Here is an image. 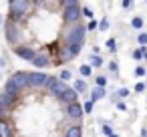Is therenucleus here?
<instances>
[{
	"label": "nucleus",
	"mask_w": 147,
	"mask_h": 137,
	"mask_svg": "<svg viewBox=\"0 0 147 137\" xmlns=\"http://www.w3.org/2000/svg\"><path fill=\"white\" fill-rule=\"evenodd\" d=\"M12 115V107H2L0 105V121H8Z\"/></svg>",
	"instance_id": "obj_16"
},
{
	"label": "nucleus",
	"mask_w": 147,
	"mask_h": 137,
	"mask_svg": "<svg viewBox=\"0 0 147 137\" xmlns=\"http://www.w3.org/2000/svg\"><path fill=\"white\" fill-rule=\"evenodd\" d=\"M0 24H2V16H0Z\"/></svg>",
	"instance_id": "obj_41"
},
{
	"label": "nucleus",
	"mask_w": 147,
	"mask_h": 137,
	"mask_svg": "<svg viewBox=\"0 0 147 137\" xmlns=\"http://www.w3.org/2000/svg\"><path fill=\"white\" fill-rule=\"evenodd\" d=\"M117 95H119V97H127V95H129V91H127V89H119V91H117Z\"/></svg>",
	"instance_id": "obj_35"
},
{
	"label": "nucleus",
	"mask_w": 147,
	"mask_h": 137,
	"mask_svg": "<svg viewBox=\"0 0 147 137\" xmlns=\"http://www.w3.org/2000/svg\"><path fill=\"white\" fill-rule=\"evenodd\" d=\"M63 137H83V127L81 125H69L65 129Z\"/></svg>",
	"instance_id": "obj_14"
},
{
	"label": "nucleus",
	"mask_w": 147,
	"mask_h": 137,
	"mask_svg": "<svg viewBox=\"0 0 147 137\" xmlns=\"http://www.w3.org/2000/svg\"><path fill=\"white\" fill-rule=\"evenodd\" d=\"M83 16H87V18H93V10H91V8H87V6H83Z\"/></svg>",
	"instance_id": "obj_32"
},
{
	"label": "nucleus",
	"mask_w": 147,
	"mask_h": 137,
	"mask_svg": "<svg viewBox=\"0 0 147 137\" xmlns=\"http://www.w3.org/2000/svg\"><path fill=\"white\" fill-rule=\"evenodd\" d=\"M143 137H147V129H145V131H143Z\"/></svg>",
	"instance_id": "obj_40"
},
{
	"label": "nucleus",
	"mask_w": 147,
	"mask_h": 137,
	"mask_svg": "<svg viewBox=\"0 0 147 137\" xmlns=\"http://www.w3.org/2000/svg\"><path fill=\"white\" fill-rule=\"evenodd\" d=\"M47 79H49V75L47 73H42V71H28V87L32 89V91H38V89H45V85H47Z\"/></svg>",
	"instance_id": "obj_5"
},
{
	"label": "nucleus",
	"mask_w": 147,
	"mask_h": 137,
	"mask_svg": "<svg viewBox=\"0 0 147 137\" xmlns=\"http://www.w3.org/2000/svg\"><path fill=\"white\" fill-rule=\"evenodd\" d=\"M16 103H18V99H16L14 95L6 93V91L0 93V105H2V107H14Z\"/></svg>",
	"instance_id": "obj_13"
},
{
	"label": "nucleus",
	"mask_w": 147,
	"mask_h": 137,
	"mask_svg": "<svg viewBox=\"0 0 147 137\" xmlns=\"http://www.w3.org/2000/svg\"><path fill=\"white\" fill-rule=\"evenodd\" d=\"M133 4V0H123V8H129Z\"/></svg>",
	"instance_id": "obj_37"
},
{
	"label": "nucleus",
	"mask_w": 147,
	"mask_h": 137,
	"mask_svg": "<svg viewBox=\"0 0 147 137\" xmlns=\"http://www.w3.org/2000/svg\"><path fill=\"white\" fill-rule=\"evenodd\" d=\"M14 51V55L18 57V59H22V61H28V63H32L34 61V57H36V49H32L30 45H20V47H14L12 49Z\"/></svg>",
	"instance_id": "obj_7"
},
{
	"label": "nucleus",
	"mask_w": 147,
	"mask_h": 137,
	"mask_svg": "<svg viewBox=\"0 0 147 137\" xmlns=\"http://www.w3.org/2000/svg\"><path fill=\"white\" fill-rule=\"evenodd\" d=\"M131 28H135V30H141V28H143V18H141V16H135V18H131Z\"/></svg>",
	"instance_id": "obj_20"
},
{
	"label": "nucleus",
	"mask_w": 147,
	"mask_h": 137,
	"mask_svg": "<svg viewBox=\"0 0 147 137\" xmlns=\"http://www.w3.org/2000/svg\"><path fill=\"white\" fill-rule=\"evenodd\" d=\"M34 12V4L30 0H10L8 2V18L16 20V22H26L28 16H32Z\"/></svg>",
	"instance_id": "obj_2"
},
{
	"label": "nucleus",
	"mask_w": 147,
	"mask_h": 137,
	"mask_svg": "<svg viewBox=\"0 0 147 137\" xmlns=\"http://www.w3.org/2000/svg\"><path fill=\"white\" fill-rule=\"evenodd\" d=\"M135 75H137V77H145V75H147V69H145V67H137V69H135Z\"/></svg>",
	"instance_id": "obj_30"
},
{
	"label": "nucleus",
	"mask_w": 147,
	"mask_h": 137,
	"mask_svg": "<svg viewBox=\"0 0 147 137\" xmlns=\"http://www.w3.org/2000/svg\"><path fill=\"white\" fill-rule=\"evenodd\" d=\"M79 73H81V77H83V79H87V77H91L93 67H91V65H81V67H79Z\"/></svg>",
	"instance_id": "obj_19"
},
{
	"label": "nucleus",
	"mask_w": 147,
	"mask_h": 137,
	"mask_svg": "<svg viewBox=\"0 0 147 137\" xmlns=\"http://www.w3.org/2000/svg\"><path fill=\"white\" fill-rule=\"evenodd\" d=\"M135 91H137V93H143V91H145V83H137V85H135Z\"/></svg>",
	"instance_id": "obj_33"
},
{
	"label": "nucleus",
	"mask_w": 147,
	"mask_h": 137,
	"mask_svg": "<svg viewBox=\"0 0 147 137\" xmlns=\"http://www.w3.org/2000/svg\"><path fill=\"white\" fill-rule=\"evenodd\" d=\"M145 61H147V53H145Z\"/></svg>",
	"instance_id": "obj_42"
},
{
	"label": "nucleus",
	"mask_w": 147,
	"mask_h": 137,
	"mask_svg": "<svg viewBox=\"0 0 147 137\" xmlns=\"http://www.w3.org/2000/svg\"><path fill=\"white\" fill-rule=\"evenodd\" d=\"M145 53H147V49H145V47H139V49H135V51L131 53V57H133L135 61H141V59H145Z\"/></svg>",
	"instance_id": "obj_18"
},
{
	"label": "nucleus",
	"mask_w": 147,
	"mask_h": 137,
	"mask_svg": "<svg viewBox=\"0 0 147 137\" xmlns=\"http://www.w3.org/2000/svg\"><path fill=\"white\" fill-rule=\"evenodd\" d=\"M81 18H83V8H81V6L63 8V20H65V24H75V22H81Z\"/></svg>",
	"instance_id": "obj_6"
},
{
	"label": "nucleus",
	"mask_w": 147,
	"mask_h": 137,
	"mask_svg": "<svg viewBox=\"0 0 147 137\" xmlns=\"http://www.w3.org/2000/svg\"><path fill=\"white\" fill-rule=\"evenodd\" d=\"M83 111H85V113H91V111H93V101H91V99L83 103Z\"/></svg>",
	"instance_id": "obj_27"
},
{
	"label": "nucleus",
	"mask_w": 147,
	"mask_h": 137,
	"mask_svg": "<svg viewBox=\"0 0 147 137\" xmlns=\"http://www.w3.org/2000/svg\"><path fill=\"white\" fill-rule=\"evenodd\" d=\"M77 99H79V93H77L73 87H69V89L61 95V99H59V101H61V103H65V105H69V103H75Z\"/></svg>",
	"instance_id": "obj_12"
},
{
	"label": "nucleus",
	"mask_w": 147,
	"mask_h": 137,
	"mask_svg": "<svg viewBox=\"0 0 147 137\" xmlns=\"http://www.w3.org/2000/svg\"><path fill=\"white\" fill-rule=\"evenodd\" d=\"M95 83H97V87H105V85H107V77H103V75H101V77H97V81H95Z\"/></svg>",
	"instance_id": "obj_31"
},
{
	"label": "nucleus",
	"mask_w": 147,
	"mask_h": 137,
	"mask_svg": "<svg viewBox=\"0 0 147 137\" xmlns=\"http://www.w3.org/2000/svg\"><path fill=\"white\" fill-rule=\"evenodd\" d=\"M32 65H34V67H38V69H47V67H51V65H53V57H51V53H49V47H47V49H40V51L36 53V57H34Z\"/></svg>",
	"instance_id": "obj_8"
},
{
	"label": "nucleus",
	"mask_w": 147,
	"mask_h": 137,
	"mask_svg": "<svg viewBox=\"0 0 147 137\" xmlns=\"http://www.w3.org/2000/svg\"><path fill=\"white\" fill-rule=\"evenodd\" d=\"M107 49H109L111 53H115V49H117V40H115V38H109V40H107Z\"/></svg>",
	"instance_id": "obj_26"
},
{
	"label": "nucleus",
	"mask_w": 147,
	"mask_h": 137,
	"mask_svg": "<svg viewBox=\"0 0 147 137\" xmlns=\"http://www.w3.org/2000/svg\"><path fill=\"white\" fill-rule=\"evenodd\" d=\"M59 2H61V0H59Z\"/></svg>",
	"instance_id": "obj_43"
},
{
	"label": "nucleus",
	"mask_w": 147,
	"mask_h": 137,
	"mask_svg": "<svg viewBox=\"0 0 147 137\" xmlns=\"http://www.w3.org/2000/svg\"><path fill=\"white\" fill-rule=\"evenodd\" d=\"M8 81L12 85H16L18 89H30L28 87V71H16V73H12V77Z\"/></svg>",
	"instance_id": "obj_9"
},
{
	"label": "nucleus",
	"mask_w": 147,
	"mask_h": 137,
	"mask_svg": "<svg viewBox=\"0 0 147 137\" xmlns=\"http://www.w3.org/2000/svg\"><path fill=\"white\" fill-rule=\"evenodd\" d=\"M103 133H105V135H107V137H109V135H111V133H113V129H111V127H109V125H103Z\"/></svg>",
	"instance_id": "obj_34"
},
{
	"label": "nucleus",
	"mask_w": 147,
	"mask_h": 137,
	"mask_svg": "<svg viewBox=\"0 0 147 137\" xmlns=\"http://www.w3.org/2000/svg\"><path fill=\"white\" fill-rule=\"evenodd\" d=\"M109 71L117 75V71H119V65H117V61H111V63H109Z\"/></svg>",
	"instance_id": "obj_29"
},
{
	"label": "nucleus",
	"mask_w": 147,
	"mask_h": 137,
	"mask_svg": "<svg viewBox=\"0 0 147 137\" xmlns=\"http://www.w3.org/2000/svg\"><path fill=\"white\" fill-rule=\"evenodd\" d=\"M137 40H139L141 47H145V45H147V32H139V34H137Z\"/></svg>",
	"instance_id": "obj_24"
},
{
	"label": "nucleus",
	"mask_w": 147,
	"mask_h": 137,
	"mask_svg": "<svg viewBox=\"0 0 147 137\" xmlns=\"http://www.w3.org/2000/svg\"><path fill=\"white\" fill-rule=\"evenodd\" d=\"M0 137H14V125L12 121H0Z\"/></svg>",
	"instance_id": "obj_11"
},
{
	"label": "nucleus",
	"mask_w": 147,
	"mask_h": 137,
	"mask_svg": "<svg viewBox=\"0 0 147 137\" xmlns=\"http://www.w3.org/2000/svg\"><path fill=\"white\" fill-rule=\"evenodd\" d=\"M117 109H121V111H125V109H127V105H125V103H121V101H117Z\"/></svg>",
	"instance_id": "obj_36"
},
{
	"label": "nucleus",
	"mask_w": 147,
	"mask_h": 137,
	"mask_svg": "<svg viewBox=\"0 0 147 137\" xmlns=\"http://www.w3.org/2000/svg\"><path fill=\"white\" fill-rule=\"evenodd\" d=\"M91 67H95V69L103 67V59H101L99 55H93V57H91Z\"/></svg>",
	"instance_id": "obj_22"
},
{
	"label": "nucleus",
	"mask_w": 147,
	"mask_h": 137,
	"mask_svg": "<svg viewBox=\"0 0 147 137\" xmlns=\"http://www.w3.org/2000/svg\"><path fill=\"white\" fill-rule=\"evenodd\" d=\"M83 105L79 103V101H75V103H69L67 105V109H65V115L69 117V119H73V121H79V119H83Z\"/></svg>",
	"instance_id": "obj_10"
},
{
	"label": "nucleus",
	"mask_w": 147,
	"mask_h": 137,
	"mask_svg": "<svg viewBox=\"0 0 147 137\" xmlns=\"http://www.w3.org/2000/svg\"><path fill=\"white\" fill-rule=\"evenodd\" d=\"M71 77H73V73H71L69 69H63V71L59 73V79H61V81H65V83H67V81H71Z\"/></svg>",
	"instance_id": "obj_23"
},
{
	"label": "nucleus",
	"mask_w": 147,
	"mask_h": 137,
	"mask_svg": "<svg viewBox=\"0 0 147 137\" xmlns=\"http://www.w3.org/2000/svg\"><path fill=\"white\" fill-rule=\"evenodd\" d=\"M109 137H119V135H115V133H111V135H109Z\"/></svg>",
	"instance_id": "obj_39"
},
{
	"label": "nucleus",
	"mask_w": 147,
	"mask_h": 137,
	"mask_svg": "<svg viewBox=\"0 0 147 137\" xmlns=\"http://www.w3.org/2000/svg\"><path fill=\"white\" fill-rule=\"evenodd\" d=\"M73 89L77 91V93H85L87 91V83H85V79L81 77V79H77L75 81V85H73Z\"/></svg>",
	"instance_id": "obj_17"
},
{
	"label": "nucleus",
	"mask_w": 147,
	"mask_h": 137,
	"mask_svg": "<svg viewBox=\"0 0 147 137\" xmlns=\"http://www.w3.org/2000/svg\"><path fill=\"white\" fill-rule=\"evenodd\" d=\"M4 67H6V61H4V59H0V71H2Z\"/></svg>",
	"instance_id": "obj_38"
},
{
	"label": "nucleus",
	"mask_w": 147,
	"mask_h": 137,
	"mask_svg": "<svg viewBox=\"0 0 147 137\" xmlns=\"http://www.w3.org/2000/svg\"><path fill=\"white\" fill-rule=\"evenodd\" d=\"M73 6H81L79 0H61V8H73Z\"/></svg>",
	"instance_id": "obj_21"
},
{
	"label": "nucleus",
	"mask_w": 147,
	"mask_h": 137,
	"mask_svg": "<svg viewBox=\"0 0 147 137\" xmlns=\"http://www.w3.org/2000/svg\"><path fill=\"white\" fill-rule=\"evenodd\" d=\"M103 97H105V87H97V85H95V89L91 91V101L97 103V101L103 99Z\"/></svg>",
	"instance_id": "obj_15"
},
{
	"label": "nucleus",
	"mask_w": 147,
	"mask_h": 137,
	"mask_svg": "<svg viewBox=\"0 0 147 137\" xmlns=\"http://www.w3.org/2000/svg\"><path fill=\"white\" fill-rule=\"evenodd\" d=\"M85 34H87V24L81 22H75V24H65V30L61 32L59 40L69 45L77 55L83 51V45H85Z\"/></svg>",
	"instance_id": "obj_1"
},
{
	"label": "nucleus",
	"mask_w": 147,
	"mask_h": 137,
	"mask_svg": "<svg viewBox=\"0 0 147 137\" xmlns=\"http://www.w3.org/2000/svg\"><path fill=\"white\" fill-rule=\"evenodd\" d=\"M99 30H103V32L109 30V20H107V18H103V20L99 22Z\"/></svg>",
	"instance_id": "obj_28"
},
{
	"label": "nucleus",
	"mask_w": 147,
	"mask_h": 137,
	"mask_svg": "<svg viewBox=\"0 0 147 137\" xmlns=\"http://www.w3.org/2000/svg\"><path fill=\"white\" fill-rule=\"evenodd\" d=\"M45 89L55 97V99H61V95L69 89V85L65 83V81H61L59 77H49L47 79V85H45Z\"/></svg>",
	"instance_id": "obj_4"
},
{
	"label": "nucleus",
	"mask_w": 147,
	"mask_h": 137,
	"mask_svg": "<svg viewBox=\"0 0 147 137\" xmlns=\"http://www.w3.org/2000/svg\"><path fill=\"white\" fill-rule=\"evenodd\" d=\"M22 22H16V20H10L6 18L4 20V36H6V43L14 49V47H20V45H26L24 36H22Z\"/></svg>",
	"instance_id": "obj_3"
},
{
	"label": "nucleus",
	"mask_w": 147,
	"mask_h": 137,
	"mask_svg": "<svg viewBox=\"0 0 147 137\" xmlns=\"http://www.w3.org/2000/svg\"><path fill=\"white\" fill-rule=\"evenodd\" d=\"M97 28H99V22H97V20H93V18H91V20H89V22H87V30H97Z\"/></svg>",
	"instance_id": "obj_25"
}]
</instances>
